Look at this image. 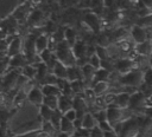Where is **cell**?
<instances>
[{"mask_svg": "<svg viewBox=\"0 0 152 137\" xmlns=\"http://www.w3.org/2000/svg\"><path fill=\"white\" fill-rule=\"evenodd\" d=\"M118 84L124 86H133L140 90L141 85L144 84V70L135 68L125 74H120Z\"/></svg>", "mask_w": 152, "mask_h": 137, "instance_id": "cell-2", "label": "cell"}, {"mask_svg": "<svg viewBox=\"0 0 152 137\" xmlns=\"http://www.w3.org/2000/svg\"><path fill=\"white\" fill-rule=\"evenodd\" d=\"M21 74L27 78L28 80L31 79H36V74H37V67H34L33 65H26L25 67L21 68Z\"/></svg>", "mask_w": 152, "mask_h": 137, "instance_id": "cell-22", "label": "cell"}, {"mask_svg": "<svg viewBox=\"0 0 152 137\" xmlns=\"http://www.w3.org/2000/svg\"><path fill=\"white\" fill-rule=\"evenodd\" d=\"M26 65H28V59L24 52L10 58V67L11 68H23Z\"/></svg>", "mask_w": 152, "mask_h": 137, "instance_id": "cell-10", "label": "cell"}, {"mask_svg": "<svg viewBox=\"0 0 152 137\" xmlns=\"http://www.w3.org/2000/svg\"><path fill=\"white\" fill-rule=\"evenodd\" d=\"M59 131L61 132H64V133H69V135H74L75 131H76V128L74 125V122L66 119L64 116L62 118V122H61V126H59Z\"/></svg>", "mask_w": 152, "mask_h": 137, "instance_id": "cell-19", "label": "cell"}, {"mask_svg": "<svg viewBox=\"0 0 152 137\" xmlns=\"http://www.w3.org/2000/svg\"><path fill=\"white\" fill-rule=\"evenodd\" d=\"M7 35H8V34H7L6 32H4V31L0 30V39H5V38H7Z\"/></svg>", "mask_w": 152, "mask_h": 137, "instance_id": "cell-40", "label": "cell"}, {"mask_svg": "<svg viewBox=\"0 0 152 137\" xmlns=\"http://www.w3.org/2000/svg\"><path fill=\"white\" fill-rule=\"evenodd\" d=\"M40 87H42L44 96H56V97L62 96L61 89L57 85H43Z\"/></svg>", "mask_w": 152, "mask_h": 137, "instance_id": "cell-21", "label": "cell"}, {"mask_svg": "<svg viewBox=\"0 0 152 137\" xmlns=\"http://www.w3.org/2000/svg\"><path fill=\"white\" fill-rule=\"evenodd\" d=\"M135 24L137 25H140V26H144V27H147V28L152 27V13H150V14H147L145 17L138 18V20H137Z\"/></svg>", "mask_w": 152, "mask_h": 137, "instance_id": "cell-27", "label": "cell"}, {"mask_svg": "<svg viewBox=\"0 0 152 137\" xmlns=\"http://www.w3.org/2000/svg\"><path fill=\"white\" fill-rule=\"evenodd\" d=\"M10 70V57L0 60V76H4Z\"/></svg>", "mask_w": 152, "mask_h": 137, "instance_id": "cell-32", "label": "cell"}, {"mask_svg": "<svg viewBox=\"0 0 152 137\" xmlns=\"http://www.w3.org/2000/svg\"><path fill=\"white\" fill-rule=\"evenodd\" d=\"M57 83H58V78H57L52 72L49 73V74L40 81L42 86H43V85H57Z\"/></svg>", "mask_w": 152, "mask_h": 137, "instance_id": "cell-29", "label": "cell"}, {"mask_svg": "<svg viewBox=\"0 0 152 137\" xmlns=\"http://www.w3.org/2000/svg\"><path fill=\"white\" fill-rule=\"evenodd\" d=\"M129 34H131V37H132V39L134 40L135 44L146 41V40H148V39L152 38V33H151L150 28L144 27V26H140V25H137V24H134L133 26H131Z\"/></svg>", "mask_w": 152, "mask_h": 137, "instance_id": "cell-3", "label": "cell"}, {"mask_svg": "<svg viewBox=\"0 0 152 137\" xmlns=\"http://www.w3.org/2000/svg\"><path fill=\"white\" fill-rule=\"evenodd\" d=\"M56 137H71V135L69 133H64V132H58V135H56Z\"/></svg>", "mask_w": 152, "mask_h": 137, "instance_id": "cell-38", "label": "cell"}, {"mask_svg": "<svg viewBox=\"0 0 152 137\" xmlns=\"http://www.w3.org/2000/svg\"><path fill=\"white\" fill-rule=\"evenodd\" d=\"M62 118H63V113H62L59 110H55V112H53V115H52V117H51V119H50L51 124H52L58 131H59V126H61Z\"/></svg>", "mask_w": 152, "mask_h": 137, "instance_id": "cell-26", "label": "cell"}, {"mask_svg": "<svg viewBox=\"0 0 152 137\" xmlns=\"http://www.w3.org/2000/svg\"><path fill=\"white\" fill-rule=\"evenodd\" d=\"M8 56H7V52H4V51H0V60H2V59H5V58H7Z\"/></svg>", "mask_w": 152, "mask_h": 137, "instance_id": "cell-39", "label": "cell"}, {"mask_svg": "<svg viewBox=\"0 0 152 137\" xmlns=\"http://www.w3.org/2000/svg\"><path fill=\"white\" fill-rule=\"evenodd\" d=\"M65 40L70 46H72L77 41L76 40V32L72 28H65Z\"/></svg>", "mask_w": 152, "mask_h": 137, "instance_id": "cell-28", "label": "cell"}, {"mask_svg": "<svg viewBox=\"0 0 152 137\" xmlns=\"http://www.w3.org/2000/svg\"><path fill=\"white\" fill-rule=\"evenodd\" d=\"M104 137H119V135H118V132L115 130H113V131L104 132Z\"/></svg>", "mask_w": 152, "mask_h": 137, "instance_id": "cell-37", "label": "cell"}, {"mask_svg": "<svg viewBox=\"0 0 152 137\" xmlns=\"http://www.w3.org/2000/svg\"><path fill=\"white\" fill-rule=\"evenodd\" d=\"M42 18H43V13L40 11H38V9H34V11H32L30 13V15L27 18V21L31 25H36L42 20Z\"/></svg>", "mask_w": 152, "mask_h": 137, "instance_id": "cell-25", "label": "cell"}, {"mask_svg": "<svg viewBox=\"0 0 152 137\" xmlns=\"http://www.w3.org/2000/svg\"><path fill=\"white\" fill-rule=\"evenodd\" d=\"M83 21L89 28V31H91L93 33H99L101 31V20L96 13L94 12L86 13L83 17Z\"/></svg>", "mask_w": 152, "mask_h": 137, "instance_id": "cell-4", "label": "cell"}, {"mask_svg": "<svg viewBox=\"0 0 152 137\" xmlns=\"http://www.w3.org/2000/svg\"><path fill=\"white\" fill-rule=\"evenodd\" d=\"M72 52L76 59H81V58H88L87 57V50H88V45L83 41V40H77L72 46Z\"/></svg>", "mask_w": 152, "mask_h": 137, "instance_id": "cell-11", "label": "cell"}, {"mask_svg": "<svg viewBox=\"0 0 152 137\" xmlns=\"http://www.w3.org/2000/svg\"><path fill=\"white\" fill-rule=\"evenodd\" d=\"M58 98L59 97H56V96H45L43 104L51 107L52 110H58Z\"/></svg>", "mask_w": 152, "mask_h": 137, "instance_id": "cell-24", "label": "cell"}, {"mask_svg": "<svg viewBox=\"0 0 152 137\" xmlns=\"http://www.w3.org/2000/svg\"><path fill=\"white\" fill-rule=\"evenodd\" d=\"M140 91H142L146 97L152 94V66H148L144 71V84L141 85Z\"/></svg>", "mask_w": 152, "mask_h": 137, "instance_id": "cell-9", "label": "cell"}, {"mask_svg": "<svg viewBox=\"0 0 152 137\" xmlns=\"http://www.w3.org/2000/svg\"><path fill=\"white\" fill-rule=\"evenodd\" d=\"M55 54H56L57 59H58L61 63H63L64 65H66L68 67H69V66H75V65L77 64V59H76L75 56H74L72 48H71V46L66 43V40H63V41H61V43L57 44Z\"/></svg>", "mask_w": 152, "mask_h": 137, "instance_id": "cell-1", "label": "cell"}, {"mask_svg": "<svg viewBox=\"0 0 152 137\" xmlns=\"http://www.w3.org/2000/svg\"><path fill=\"white\" fill-rule=\"evenodd\" d=\"M72 109V99L68 96H59L58 98V110L64 115L68 110Z\"/></svg>", "mask_w": 152, "mask_h": 137, "instance_id": "cell-17", "label": "cell"}, {"mask_svg": "<svg viewBox=\"0 0 152 137\" xmlns=\"http://www.w3.org/2000/svg\"><path fill=\"white\" fill-rule=\"evenodd\" d=\"M66 119H69V120H71V122H74L76 118H77V112H76V110L72 107V109H70V110H68L64 115H63Z\"/></svg>", "mask_w": 152, "mask_h": 137, "instance_id": "cell-34", "label": "cell"}, {"mask_svg": "<svg viewBox=\"0 0 152 137\" xmlns=\"http://www.w3.org/2000/svg\"><path fill=\"white\" fill-rule=\"evenodd\" d=\"M20 48H21V39L20 37H14L13 40L8 45V50H7V56L11 58L15 54H19L21 53L20 52Z\"/></svg>", "mask_w": 152, "mask_h": 137, "instance_id": "cell-14", "label": "cell"}, {"mask_svg": "<svg viewBox=\"0 0 152 137\" xmlns=\"http://www.w3.org/2000/svg\"><path fill=\"white\" fill-rule=\"evenodd\" d=\"M97 124H99L97 120L95 119L94 115H93L90 111H88V112L83 116V118H82V128H84V129H87V130L94 129Z\"/></svg>", "mask_w": 152, "mask_h": 137, "instance_id": "cell-18", "label": "cell"}, {"mask_svg": "<svg viewBox=\"0 0 152 137\" xmlns=\"http://www.w3.org/2000/svg\"><path fill=\"white\" fill-rule=\"evenodd\" d=\"M150 31H151V33H152V27H150Z\"/></svg>", "mask_w": 152, "mask_h": 137, "instance_id": "cell-43", "label": "cell"}, {"mask_svg": "<svg viewBox=\"0 0 152 137\" xmlns=\"http://www.w3.org/2000/svg\"><path fill=\"white\" fill-rule=\"evenodd\" d=\"M91 113L94 115V117L97 120V123L107 120V109H104V110H96V111H94Z\"/></svg>", "mask_w": 152, "mask_h": 137, "instance_id": "cell-31", "label": "cell"}, {"mask_svg": "<svg viewBox=\"0 0 152 137\" xmlns=\"http://www.w3.org/2000/svg\"><path fill=\"white\" fill-rule=\"evenodd\" d=\"M134 51L137 52L138 56L146 57V58H152V38L146 40V41L135 44Z\"/></svg>", "mask_w": 152, "mask_h": 137, "instance_id": "cell-8", "label": "cell"}, {"mask_svg": "<svg viewBox=\"0 0 152 137\" xmlns=\"http://www.w3.org/2000/svg\"><path fill=\"white\" fill-rule=\"evenodd\" d=\"M53 112H55V110H52L51 107H49L44 104H42L39 106V116H40L42 120H50Z\"/></svg>", "mask_w": 152, "mask_h": 137, "instance_id": "cell-23", "label": "cell"}, {"mask_svg": "<svg viewBox=\"0 0 152 137\" xmlns=\"http://www.w3.org/2000/svg\"><path fill=\"white\" fill-rule=\"evenodd\" d=\"M11 137H19V136H17V135H12Z\"/></svg>", "mask_w": 152, "mask_h": 137, "instance_id": "cell-42", "label": "cell"}, {"mask_svg": "<svg viewBox=\"0 0 152 137\" xmlns=\"http://www.w3.org/2000/svg\"><path fill=\"white\" fill-rule=\"evenodd\" d=\"M104 8L112 9L113 7H116V0H103Z\"/></svg>", "mask_w": 152, "mask_h": 137, "instance_id": "cell-36", "label": "cell"}, {"mask_svg": "<svg viewBox=\"0 0 152 137\" xmlns=\"http://www.w3.org/2000/svg\"><path fill=\"white\" fill-rule=\"evenodd\" d=\"M2 85H4V77H2V76H0V90H1Z\"/></svg>", "mask_w": 152, "mask_h": 137, "instance_id": "cell-41", "label": "cell"}, {"mask_svg": "<svg viewBox=\"0 0 152 137\" xmlns=\"http://www.w3.org/2000/svg\"><path fill=\"white\" fill-rule=\"evenodd\" d=\"M52 73L58 78V79H68V66L57 60L55 66L52 67Z\"/></svg>", "mask_w": 152, "mask_h": 137, "instance_id": "cell-12", "label": "cell"}, {"mask_svg": "<svg viewBox=\"0 0 152 137\" xmlns=\"http://www.w3.org/2000/svg\"><path fill=\"white\" fill-rule=\"evenodd\" d=\"M151 66H152V59H151Z\"/></svg>", "mask_w": 152, "mask_h": 137, "instance_id": "cell-45", "label": "cell"}, {"mask_svg": "<svg viewBox=\"0 0 152 137\" xmlns=\"http://www.w3.org/2000/svg\"><path fill=\"white\" fill-rule=\"evenodd\" d=\"M91 87H93V90H94V92H95L96 96H103L107 92H109V90H110V83L107 81V80H102V81L95 83Z\"/></svg>", "mask_w": 152, "mask_h": 137, "instance_id": "cell-15", "label": "cell"}, {"mask_svg": "<svg viewBox=\"0 0 152 137\" xmlns=\"http://www.w3.org/2000/svg\"><path fill=\"white\" fill-rule=\"evenodd\" d=\"M49 43H50V38L48 35H45V34L38 35L36 38V52L39 54L44 50L49 48Z\"/></svg>", "mask_w": 152, "mask_h": 137, "instance_id": "cell-16", "label": "cell"}, {"mask_svg": "<svg viewBox=\"0 0 152 137\" xmlns=\"http://www.w3.org/2000/svg\"><path fill=\"white\" fill-rule=\"evenodd\" d=\"M24 1H26V0H20V2H24Z\"/></svg>", "mask_w": 152, "mask_h": 137, "instance_id": "cell-44", "label": "cell"}, {"mask_svg": "<svg viewBox=\"0 0 152 137\" xmlns=\"http://www.w3.org/2000/svg\"><path fill=\"white\" fill-rule=\"evenodd\" d=\"M90 137H104V131H102L101 128L96 125L94 129L90 130Z\"/></svg>", "mask_w": 152, "mask_h": 137, "instance_id": "cell-33", "label": "cell"}, {"mask_svg": "<svg viewBox=\"0 0 152 137\" xmlns=\"http://www.w3.org/2000/svg\"><path fill=\"white\" fill-rule=\"evenodd\" d=\"M138 68L137 67V64L134 60L132 59H119V60H115V71L119 73V74H125L132 70H135Z\"/></svg>", "mask_w": 152, "mask_h": 137, "instance_id": "cell-6", "label": "cell"}, {"mask_svg": "<svg viewBox=\"0 0 152 137\" xmlns=\"http://www.w3.org/2000/svg\"><path fill=\"white\" fill-rule=\"evenodd\" d=\"M30 11H31V0H26L24 2H20L19 6L13 11V13L11 15L19 22V21L28 18V15L31 13Z\"/></svg>", "mask_w": 152, "mask_h": 137, "instance_id": "cell-5", "label": "cell"}, {"mask_svg": "<svg viewBox=\"0 0 152 137\" xmlns=\"http://www.w3.org/2000/svg\"><path fill=\"white\" fill-rule=\"evenodd\" d=\"M88 63L94 67V68H96V70H99V68H101V58L96 54V52L94 53V54H91L90 57H89V59H88Z\"/></svg>", "mask_w": 152, "mask_h": 137, "instance_id": "cell-30", "label": "cell"}, {"mask_svg": "<svg viewBox=\"0 0 152 137\" xmlns=\"http://www.w3.org/2000/svg\"><path fill=\"white\" fill-rule=\"evenodd\" d=\"M129 100H131V94L127 92H120L116 93V99L114 106L121 107V109H127L129 106Z\"/></svg>", "mask_w": 152, "mask_h": 137, "instance_id": "cell-13", "label": "cell"}, {"mask_svg": "<svg viewBox=\"0 0 152 137\" xmlns=\"http://www.w3.org/2000/svg\"><path fill=\"white\" fill-rule=\"evenodd\" d=\"M44 93L42 91V87H38V86H33L28 93H27V99L31 104L36 105V106H40L43 104V100H44Z\"/></svg>", "mask_w": 152, "mask_h": 137, "instance_id": "cell-7", "label": "cell"}, {"mask_svg": "<svg viewBox=\"0 0 152 137\" xmlns=\"http://www.w3.org/2000/svg\"><path fill=\"white\" fill-rule=\"evenodd\" d=\"M37 74H36V80L38 83H40L48 74H49V66L45 63H39L37 66Z\"/></svg>", "mask_w": 152, "mask_h": 137, "instance_id": "cell-20", "label": "cell"}, {"mask_svg": "<svg viewBox=\"0 0 152 137\" xmlns=\"http://www.w3.org/2000/svg\"><path fill=\"white\" fill-rule=\"evenodd\" d=\"M97 125H99V126L101 128V130H102V131H104V132H108V131H113V130H114V128L110 125V123H109L108 120L100 122Z\"/></svg>", "mask_w": 152, "mask_h": 137, "instance_id": "cell-35", "label": "cell"}]
</instances>
